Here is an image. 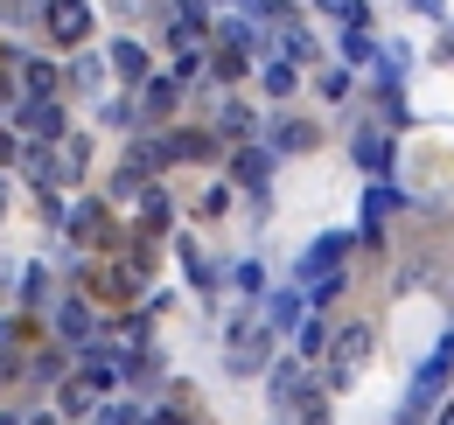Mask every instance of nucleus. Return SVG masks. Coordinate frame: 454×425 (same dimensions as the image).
<instances>
[]
</instances>
